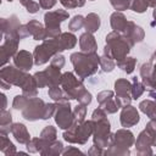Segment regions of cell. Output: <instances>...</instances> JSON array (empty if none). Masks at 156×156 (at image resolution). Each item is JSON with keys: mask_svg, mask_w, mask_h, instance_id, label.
Instances as JSON below:
<instances>
[{"mask_svg": "<svg viewBox=\"0 0 156 156\" xmlns=\"http://www.w3.org/2000/svg\"><path fill=\"white\" fill-rule=\"evenodd\" d=\"M65 63H66V58H65V56L61 55V54L55 55V56L50 60V65H52V66H55V67H57V68H60V69L65 66Z\"/></svg>", "mask_w": 156, "mask_h": 156, "instance_id": "cell-46", "label": "cell"}, {"mask_svg": "<svg viewBox=\"0 0 156 156\" xmlns=\"http://www.w3.org/2000/svg\"><path fill=\"white\" fill-rule=\"evenodd\" d=\"M110 4L116 11H124L129 9V1L128 0H110Z\"/></svg>", "mask_w": 156, "mask_h": 156, "instance_id": "cell-45", "label": "cell"}, {"mask_svg": "<svg viewBox=\"0 0 156 156\" xmlns=\"http://www.w3.org/2000/svg\"><path fill=\"white\" fill-rule=\"evenodd\" d=\"M61 88L63 89L66 96L69 100L73 99H78L87 89L83 84V80H80L74 73L72 72H65L62 73V78H61V83H60Z\"/></svg>", "mask_w": 156, "mask_h": 156, "instance_id": "cell-8", "label": "cell"}, {"mask_svg": "<svg viewBox=\"0 0 156 156\" xmlns=\"http://www.w3.org/2000/svg\"><path fill=\"white\" fill-rule=\"evenodd\" d=\"M89 1H94V0H89Z\"/></svg>", "mask_w": 156, "mask_h": 156, "instance_id": "cell-57", "label": "cell"}, {"mask_svg": "<svg viewBox=\"0 0 156 156\" xmlns=\"http://www.w3.org/2000/svg\"><path fill=\"white\" fill-rule=\"evenodd\" d=\"M145 129L151 136L152 146H156V118H150V121L145 126Z\"/></svg>", "mask_w": 156, "mask_h": 156, "instance_id": "cell-41", "label": "cell"}, {"mask_svg": "<svg viewBox=\"0 0 156 156\" xmlns=\"http://www.w3.org/2000/svg\"><path fill=\"white\" fill-rule=\"evenodd\" d=\"M115 67H116V61L113 58H111L106 55H102L100 57V68L102 69V72H106V73L112 72L115 69Z\"/></svg>", "mask_w": 156, "mask_h": 156, "instance_id": "cell-33", "label": "cell"}, {"mask_svg": "<svg viewBox=\"0 0 156 156\" xmlns=\"http://www.w3.org/2000/svg\"><path fill=\"white\" fill-rule=\"evenodd\" d=\"M0 151L6 155V156H10V155H16L17 151H16V146L13 145V143L7 138V134L5 133H0Z\"/></svg>", "mask_w": 156, "mask_h": 156, "instance_id": "cell-27", "label": "cell"}, {"mask_svg": "<svg viewBox=\"0 0 156 156\" xmlns=\"http://www.w3.org/2000/svg\"><path fill=\"white\" fill-rule=\"evenodd\" d=\"M18 44L20 41L16 39H5V41L1 44L0 46V65L1 67H4L10 58H12L17 51H18Z\"/></svg>", "mask_w": 156, "mask_h": 156, "instance_id": "cell-14", "label": "cell"}, {"mask_svg": "<svg viewBox=\"0 0 156 156\" xmlns=\"http://www.w3.org/2000/svg\"><path fill=\"white\" fill-rule=\"evenodd\" d=\"M58 1L66 9H77V7L84 6L87 0H58Z\"/></svg>", "mask_w": 156, "mask_h": 156, "instance_id": "cell-42", "label": "cell"}, {"mask_svg": "<svg viewBox=\"0 0 156 156\" xmlns=\"http://www.w3.org/2000/svg\"><path fill=\"white\" fill-rule=\"evenodd\" d=\"M7 1H9V2H11V1H13V0H7Z\"/></svg>", "mask_w": 156, "mask_h": 156, "instance_id": "cell-56", "label": "cell"}, {"mask_svg": "<svg viewBox=\"0 0 156 156\" xmlns=\"http://www.w3.org/2000/svg\"><path fill=\"white\" fill-rule=\"evenodd\" d=\"M0 85L2 89H10L12 85L20 87L22 94L27 98H35L38 95V85L34 76L27 71H22L13 66H4L0 69Z\"/></svg>", "mask_w": 156, "mask_h": 156, "instance_id": "cell-2", "label": "cell"}, {"mask_svg": "<svg viewBox=\"0 0 156 156\" xmlns=\"http://www.w3.org/2000/svg\"><path fill=\"white\" fill-rule=\"evenodd\" d=\"M116 65H117V67L121 68L123 72H126L127 74H130V73H133V71L135 69L136 58L130 57V56H127V57L122 58L121 61H117Z\"/></svg>", "mask_w": 156, "mask_h": 156, "instance_id": "cell-30", "label": "cell"}, {"mask_svg": "<svg viewBox=\"0 0 156 156\" xmlns=\"http://www.w3.org/2000/svg\"><path fill=\"white\" fill-rule=\"evenodd\" d=\"M45 76H46V80H48V87H54V85H60L61 83V78H62V73L61 69L49 65L48 68L44 69Z\"/></svg>", "mask_w": 156, "mask_h": 156, "instance_id": "cell-23", "label": "cell"}, {"mask_svg": "<svg viewBox=\"0 0 156 156\" xmlns=\"http://www.w3.org/2000/svg\"><path fill=\"white\" fill-rule=\"evenodd\" d=\"M73 116H74V122H83L85 121L87 116V107L83 104H78L74 110H73Z\"/></svg>", "mask_w": 156, "mask_h": 156, "instance_id": "cell-39", "label": "cell"}, {"mask_svg": "<svg viewBox=\"0 0 156 156\" xmlns=\"http://www.w3.org/2000/svg\"><path fill=\"white\" fill-rule=\"evenodd\" d=\"M26 24H27V28H28V32H29L30 37H33L34 40H41L43 41V40L46 39V28L39 21L30 20Z\"/></svg>", "mask_w": 156, "mask_h": 156, "instance_id": "cell-21", "label": "cell"}, {"mask_svg": "<svg viewBox=\"0 0 156 156\" xmlns=\"http://www.w3.org/2000/svg\"><path fill=\"white\" fill-rule=\"evenodd\" d=\"M112 98H115V93H113L112 90H102V91H100V93L96 95V100H98L99 105L106 102L107 100H110V99H112Z\"/></svg>", "mask_w": 156, "mask_h": 156, "instance_id": "cell-44", "label": "cell"}, {"mask_svg": "<svg viewBox=\"0 0 156 156\" xmlns=\"http://www.w3.org/2000/svg\"><path fill=\"white\" fill-rule=\"evenodd\" d=\"M145 91V85L143 84V82L138 80L136 77H133V80H132V99L133 100H136L139 99Z\"/></svg>", "mask_w": 156, "mask_h": 156, "instance_id": "cell-32", "label": "cell"}, {"mask_svg": "<svg viewBox=\"0 0 156 156\" xmlns=\"http://www.w3.org/2000/svg\"><path fill=\"white\" fill-rule=\"evenodd\" d=\"M115 100L122 108L132 102V83L126 78H118L115 82Z\"/></svg>", "mask_w": 156, "mask_h": 156, "instance_id": "cell-11", "label": "cell"}, {"mask_svg": "<svg viewBox=\"0 0 156 156\" xmlns=\"http://www.w3.org/2000/svg\"><path fill=\"white\" fill-rule=\"evenodd\" d=\"M88 155H90V156H102V155H105V150H104V147L93 145L88 150Z\"/></svg>", "mask_w": 156, "mask_h": 156, "instance_id": "cell-50", "label": "cell"}, {"mask_svg": "<svg viewBox=\"0 0 156 156\" xmlns=\"http://www.w3.org/2000/svg\"><path fill=\"white\" fill-rule=\"evenodd\" d=\"M69 17L66 10L49 11L44 15V26L46 28V39H54L58 37L61 32V23Z\"/></svg>", "mask_w": 156, "mask_h": 156, "instance_id": "cell-7", "label": "cell"}, {"mask_svg": "<svg viewBox=\"0 0 156 156\" xmlns=\"http://www.w3.org/2000/svg\"><path fill=\"white\" fill-rule=\"evenodd\" d=\"M91 121L94 122L93 143L100 147H107L111 141V124L107 118V113L99 106L91 113Z\"/></svg>", "mask_w": 156, "mask_h": 156, "instance_id": "cell-4", "label": "cell"}, {"mask_svg": "<svg viewBox=\"0 0 156 156\" xmlns=\"http://www.w3.org/2000/svg\"><path fill=\"white\" fill-rule=\"evenodd\" d=\"M45 106H46V102L38 96L27 98L24 101V105L21 110L22 117L29 122L43 119L44 112H45Z\"/></svg>", "mask_w": 156, "mask_h": 156, "instance_id": "cell-9", "label": "cell"}, {"mask_svg": "<svg viewBox=\"0 0 156 156\" xmlns=\"http://www.w3.org/2000/svg\"><path fill=\"white\" fill-rule=\"evenodd\" d=\"M139 121H140V116H139L136 107H134L132 105H127V106L122 107V111L119 115V122H121L122 127H124V128L133 127V126L138 124Z\"/></svg>", "mask_w": 156, "mask_h": 156, "instance_id": "cell-15", "label": "cell"}, {"mask_svg": "<svg viewBox=\"0 0 156 156\" xmlns=\"http://www.w3.org/2000/svg\"><path fill=\"white\" fill-rule=\"evenodd\" d=\"M84 21H85V17H83L82 15H76L72 17V20L69 21L68 23V29L71 32H77L79 30L80 28L84 27Z\"/></svg>", "mask_w": 156, "mask_h": 156, "instance_id": "cell-34", "label": "cell"}, {"mask_svg": "<svg viewBox=\"0 0 156 156\" xmlns=\"http://www.w3.org/2000/svg\"><path fill=\"white\" fill-rule=\"evenodd\" d=\"M77 37L71 32H62L54 39H45L40 45H37L33 51L34 65L41 66L49 62L55 55L61 54L65 50L73 49L77 44Z\"/></svg>", "mask_w": 156, "mask_h": 156, "instance_id": "cell-1", "label": "cell"}, {"mask_svg": "<svg viewBox=\"0 0 156 156\" xmlns=\"http://www.w3.org/2000/svg\"><path fill=\"white\" fill-rule=\"evenodd\" d=\"M134 143H135L134 134L128 128H122V129L116 130L112 134L110 145L116 146V147H121V149H130V146H133Z\"/></svg>", "mask_w": 156, "mask_h": 156, "instance_id": "cell-13", "label": "cell"}, {"mask_svg": "<svg viewBox=\"0 0 156 156\" xmlns=\"http://www.w3.org/2000/svg\"><path fill=\"white\" fill-rule=\"evenodd\" d=\"M62 155H63V156H72V155H82V156H84L85 154H84L83 151H80L78 147H74V146H68V147L63 149Z\"/></svg>", "mask_w": 156, "mask_h": 156, "instance_id": "cell-48", "label": "cell"}, {"mask_svg": "<svg viewBox=\"0 0 156 156\" xmlns=\"http://www.w3.org/2000/svg\"><path fill=\"white\" fill-rule=\"evenodd\" d=\"M152 16H154V20H155V22H156V7H155L154 11H152Z\"/></svg>", "mask_w": 156, "mask_h": 156, "instance_id": "cell-55", "label": "cell"}, {"mask_svg": "<svg viewBox=\"0 0 156 156\" xmlns=\"http://www.w3.org/2000/svg\"><path fill=\"white\" fill-rule=\"evenodd\" d=\"M57 136V130L54 126H46L41 132H40V138L48 140V141H55Z\"/></svg>", "mask_w": 156, "mask_h": 156, "instance_id": "cell-35", "label": "cell"}, {"mask_svg": "<svg viewBox=\"0 0 156 156\" xmlns=\"http://www.w3.org/2000/svg\"><path fill=\"white\" fill-rule=\"evenodd\" d=\"M110 24H111V28L115 32L123 34V32H124V29L128 24V20L121 11H115L110 16Z\"/></svg>", "mask_w": 156, "mask_h": 156, "instance_id": "cell-22", "label": "cell"}, {"mask_svg": "<svg viewBox=\"0 0 156 156\" xmlns=\"http://www.w3.org/2000/svg\"><path fill=\"white\" fill-rule=\"evenodd\" d=\"M139 110L146 115L149 118H156V101L155 100H143L139 104Z\"/></svg>", "mask_w": 156, "mask_h": 156, "instance_id": "cell-29", "label": "cell"}, {"mask_svg": "<svg viewBox=\"0 0 156 156\" xmlns=\"http://www.w3.org/2000/svg\"><path fill=\"white\" fill-rule=\"evenodd\" d=\"M33 76L35 78V82H37V85H38L39 89L48 87V80H46V76H45V72L44 71H38Z\"/></svg>", "mask_w": 156, "mask_h": 156, "instance_id": "cell-43", "label": "cell"}, {"mask_svg": "<svg viewBox=\"0 0 156 156\" xmlns=\"http://www.w3.org/2000/svg\"><path fill=\"white\" fill-rule=\"evenodd\" d=\"M10 133L13 135L15 140L20 144L27 145V143L32 139L30 135H29V132L27 130V127L23 123H20V122L18 123H12Z\"/></svg>", "mask_w": 156, "mask_h": 156, "instance_id": "cell-20", "label": "cell"}, {"mask_svg": "<svg viewBox=\"0 0 156 156\" xmlns=\"http://www.w3.org/2000/svg\"><path fill=\"white\" fill-rule=\"evenodd\" d=\"M21 26L22 24L20 23V20L16 15H11L9 18L2 17L0 20V29L5 39H16L21 41V37H20Z\"/></svg>", "mask_w": 156, "mask_h": 156, "instance_id": "cell-12", "label": "cell"}, {"mask_svg": "<svg viewBox=\"0 0 156 156\" xmlns=\"http://www.w3.org/2000/svg\"><path fill=\"white\" fill-rule=\"evenodd\" d=\"M150 63H151V74H152V79L156 82V51L152 54V56L150 57Z\"/></svg>", "mask_w": 156, "mask_h": 156, "instance_id": "cell-52", "label": "cell"}, {"mask_svg": "<svg viewBox=\"0 0 156 156\" xmlns=\"http://www.w3.org/2000/svg\"><path fill=\"white\" fill-rule=\"evenodd\" d=\"M122 35H124L133 45H135V44L141 43L144 40L145 30L140 26L135 24L133 21H128V24H127V27H126V29H124Z\"/></svg>", "mask_w": 156, "mask_h": 156, "instance_id": "cell-17", "label": "cell"}, {"mask_svg": "<svg viewBox=\"0 0 156 156\" xmlns=\"http://www.w3.org/2000/svg\"><path fill=\"white\" fill-rule=\"evenodd\" d=\"M128 1H129V9L136 13H144L149 7L144 0H128Z\"/></svg>", "mask_w": 156, "mask_h": 156, "instance_id": "cell-38", "label": "cell"}, {"mask_svg": "<svg viewBox=\"0 0 156 156\" xmlns=\"http://www.w3.org/2000/svg\"><path fill=\"white\" fill-rule=\"evenodd\" d=\"M135 151H136V155L139 156H146V155H152V140H151V136L150 134L146 132V129L141 130L135 140Z\"/></svg>", "mask_w": 156, "mask_h": 156, "instance_id": "cell-16", "label": "cell"}, {"mask_svg": "<svg viewBox=\"0 0 156 156\" xmlns=\"http://www.w3.org/2000/svg\"><path fill=\"white\" fill-rule=\"evenodd\" d=\"M105 155L106 156H128V155H130V150L110 145V146H107V150H105Z\"/></svg>", "mask_w": 156, "mask_h": 156, "instance_id": "cell-37", "label": "cell"}, {"mask_svg": "<svg viewBox=\"0 0 156 156\" xmlns=\"http://www.w3.org/2000/svg\"><path fill=\"white\" fill-rule=\"evenodd\" d=\"M57 0H39V5L44 10H50L56 5Z\"/></svg>", "mask_w": 156, "mask_h": 156, "instance_id": "cell-51", "label": "cell"}, {"mask_svg": "<svg viewBox=\"0 0 156 156\" xmlns=\"http://www.w3.org/2000/svg\"><path fill=\"white\" fill-rule=\"evenodd\" d=\"M55 123L60 129H68L73 123H74V116H73V110L71 108L69 100L60 101L56 102V111L54 115Z\"/></svg>", "mask_w": 156, "mask_h": 156, "instance_id": "cell-10", "label": "cell"}, {"mask_svg": "<svg viewBox=\"0 0 156 156\" xmlns=\"http://www.w3.org/2000/svg\"><path fill=\"white\" fill-rule=\"evenodd\" d=\"M0 96H1V99H2V107H1V108H6V105H7V100H6V95H5L4 93H1V94H0Z\"/></svg>", "mask_w": 156, "mask_h": 156, "instance_id": "cell-54", "label": "cell"}, {"mask_svg": "<svg viewBox=\"0 0 156 156\" xmlns=\"http://www.w3.org/2000/svg\"><path fill=\"white\" fill-rule=\"evenodd\" d=\"M105 41L106 44L104 48V55L113 58L116 62L127 57L130 52V49L134 46L124 35L115 30L106 35Z\"/></svg>", "mask_w": 156, "mask_h": 156, "instance_id": "cell-5", "label": "cell"}, {"mask_svg": "<svg viewBox=\"0 0 156 156\" xmlns=\"http://www.w3.org/2000/svg\"><path fill=\"white\" fill-rule=\"evenodd\" d=\"M100 24H101V20L99 17L98 13L95 12H90L85 16V21H84V28H85V32H89V33H95L98 32V29L100 28Z\"/></svg>", "mask_w": 156, "mask_h": 156, "instance_id": "cell-24", "label": "cell"}, {"mask_svg": "<svg viewBox=\"0 0 156 156\" xmlns=\"http://www.w3.org/2000/svg\"><path fill=\"white\" fill-rule=\"evenodd\" d=\"M49 98H51L55 102H60V101H65V100H69L63 89L61 88V85H54V87H49V91H48Z\"/></svg>", "mask_w": 156, "mask_h": 156, "instance_id": "cell-31", "label": "cell"}, {"mask_svg": "<svg viewBox=\"0 0 156 156\" xmlns=\"http://www.w3.org/2000/svg\"><path fill=\"white\" fill-rule=\"evenodd\" d=\"M63 144L62 141L60 140H55V141H51L41 152L40 155L41 156H58V155H62V151H63Z\"/></svg>", "mask_w": 156, "mask_h": 156, "instance_id": "cell-28", "label": "cell"}, {"mask_svg": "<svg viewBox=\"0 0 156 156\" xmlns=\"http://www.w3.org/2000/svg\"><path fill=\"white\" fill-rule=\"evenodd\" d=\"M55 111H56V102H50V104H46L45 106V112H44V121L51 118L54 115H55Z\"/></svg>", "mask_w": 156, "mask_h": 156, "instance_id": "cell-47", "label": "cell"}, {"mask_svg": "<svg viewBox=\"0 0 156 156\" xmlns=\"http://www.w3.org/2000/svg\"><path fill=\"white\" fill-rule=\"evenodd\" d=\"M79 48H80V51L83 52H96L98 51V43L93 35V33H89V32H84L80 34L79 39Z\"/></svg>", "mask_w": 156, "mask_h": 156, "instance_id": "cell-19", "label": "cell"}, {"mask_svg": "<svg viewBox=\"0 0 156 156\" xmlns=\"http://www.w3.org/2000/svg\"><path fill=\"white\" fill-rule=\"evenodd\" d=\"M69 60L73 65L76 76L80 80L94 76L100 67V56L96 52H73L71 54Z\"/></svg>", "mask_w": 156, "mask_h": 156, "instance_id": "cell-3", "label": "cell"}, {"mask_svg": "<svg viewBox=\"0 0 156 156\" xmlns=\"http://www.w3.org/2000/svg\"><path fill=\"white\" fill-rule=\"evenodd\" d=\"M12 60H13V65L17 68H20L22 71H27V72L34 65V56H33V54H30L27 50L17 51V54L12 57Z\"/></svg>", "mask_w": 156, "mask_h": 156, "instance_id": "cell-18", "label": "cell"}, {"mask_svg": "<svg viewBox=\"0 0 156 156\" xmlns=\"http://www.w3.org/2000/svg\"><path fill=\"white\" fill-rule=\"evenodd\" d=\"M106 113H110V115H112V113H116L121 107L118 106V104H117V101L115 100V98H112V99H110V100H107L106 102H104V104H101V105H99Z\"/></svg>", "mask_w": 156, "mask_h": 156, "instance_id": "cell-36", "label": "cell"}, {"mask_svg": "<svg viewBox=\"0 0 156 156\" xmlns=\"http://www.w3.org/2000/svg\"><path fill=\"white\" fill-rule=\"evenodd\" d=\"M145 1V4L149 6V7H156V0H144Z\"/></svg>", "mask_w": 156, "mask_h": 156, "instance_id": "cell-53", "label": "cell"}, {"mask_svg": "<svg viewBox=\"0 0 156 156\" xmlns=\"http://www.w3.org/2000/svg\"><path fill=\"white\" fill-rule=\"evenodd\" d=\"M12 126V115L6 108H1L0 111V133L9 134Z\"/></svg>", "mask_w": 156, "mask_h": 156, "instance_id": "cell-26", "label": "cell"}, {"mask_svg": "<svg viewBox=\"0 0 156 156\" xmlns=\"http://www.w3.org/2000/svg\"><path fill=\"white\" fill-rule=\"evenodd\" d=\"M94 132V122L91 119L83 122H74L68 129H66L62 134L63 140L69 144L84 145L88 143L89 138Z\"/></svg>", "mask_w": 156, "mask_h": 156, "instance_id": "cell-6", "label": "cell"}, {"mask_svg": "<svg viewBox=\"0 0 156 156\" xmlns=\"http://www.w3.org/2000/svg\"><path fill=\"white\" fill-rule=\"evenodd\" d=\"M91 94H90V91H88V90H85L77 100H78V102L79 104H83V105H85V106H88L90 102H91Z\"/></svg>", "mask_w": 156, "mask_h": 156, "instance_id": "cell-49", "label": "cell"}, {"mask_svg": "<svg viewBox=\"0 0 156 156\" xmlns=\"http://www.w3.org/2000/svg\"><path fill=\"white\" fill-rule=\"evenodd\" d=\"M50 143L51 141H48V140H45V139H43L40 136L39 138H32L27 143V150L30 154H37V152L40 154Z\"/></svg>", "mask_w": 156, "mask_h": 156, "instance_id": "cell-25", "label": "cell"}, {"mask_svg": "<svg viewBox=\"0 0 156 156\" xmlns=\"http://www.w3.org/2000/svg\"><path fill=\"white\" fill-rule=\"evenodd\" d=\"M20 2L23 7H26L27 12L29 13H37L40 9L39 2H35L34 0H20Z\"/></svg>", "mask_w": 156, "mask_h": 156, "instance_id": "cell-40", "label": "cell"}]
</instances>
